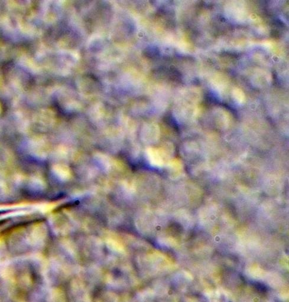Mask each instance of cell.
I'll use <instances>...</instances> for the list:
<instances>
[{"mask_svg":"<svg viewBox=\"0 0 289 302\" xmlns=\"http://www.w3.org/2000/svg\"><path fill=\"white\" fill-rule=\"evenodd\" d=\"M94 159L96 162L103 170L105 172H110L114 169H118L120 164L112 159L108 155L101 152H97L94 155Z\"/></svg>","mask_w":289,"mask_h":302,"instance_id":"1","label":"cell"},{"mask_svg":"<svg viewBox=\"0 0 289 302\" xmlns=\"http://www.w3.org/2000/svg\"><path fill=\"white\" fill-rule=\"evenodd\" d=\"M145 157L152 167H160L163 165L162 156L157 149L149 147L145 150Z\"/></svg>","mask_w":289,"mask_h":302,"instance_id":"2","label":"cell"},{"mask_svg":"<svg viewBox=\"0 0 289 302\" xmlns=\"http://www.w3.org/2000/svg\"><path fill=\"white\" fill-rule=\"evenodd\" d=\"M56 173L63 180L67 181L72 177V174L69 168L65 165H59L56 167Z\"/></svg>","mask_w":289,"mask_h":302,"instance_id":"3","label":"cell"}]
</instances>
